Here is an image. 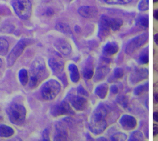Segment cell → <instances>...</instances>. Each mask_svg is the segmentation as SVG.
<instances>
[{"label": "cell", "mask_w": 158, "mask_h": 141, "mask_svg": "<svg viewBox=\"0 0 158 141\" xmlns=\"http://www.w3.org/2000/svg\"><path fill=\"white\" fill-rule=\"evenodd\" d=\"M107 114V109L102 103L98 105L93 111L89 124V128L93 134H99L105 131L107 127L105 117Z\"/></svg>", "instance_id": "obj_1"}, {"label": "cell", "mask_w": 158, "mask_h": 141, "mask_svg": "<svg viewBox=\"0 0 158 141\" xmlns=\"http://www.w3.org/2000/svg\"><path fill=\"white\" fill-rule=\"evenodd\" d=\"M30 74L29 86L31 88H35L46 76V65L42 58L38 57L33 62Z\"/></svg>", "instance_id": "obj_2"}, {"label": "cell", "mask_w": 158, "mask_h": 141, "mask_svg": "<svg viewBox=\"0 0 158 141\" xmlns=\"http://www.w3.org/2000/svg\"><path fill=\"white\" fill-rule=\"evenodd\" d=\"M12 6L19 18L26 20L31 16L32 7L30 0H12Z\"/></svg>", "instance_id": "obj_3"}, {"label": "cell", "mask_w": 158, "mask_h": 141, "mask_svg": "<svg viewBox=\"0 0 158 141\" xmlns=\"http://www.w3.org/2000/svg\"><path fill=\"white\" fill-rule=\"evenodd\" d=\"M9 118L11 123L16 125L22 124L25 119V108L20 104H12L7 110Z\"/></svg>", "instance_id": "obj_4"}, {"label": "cell", "mask_w": 158, "mask_h": 141, "mask_svg": "<svg viewBox=\"0 0 158 141\" xmlns=\"http://www.w3.org/2000/svg\"><path fill=\"white\" fill-rule=\"evenodd\" d=\"M33 42L31 39H22L14 47L7 58V66L8 67L12 66L19 57L22 54L24 49L29 44Z\"/></svg>", "instance_id": "obj_5"}, {"label": "cell", "mask_w": 158, "mask_h": 141, "mask_svg": "<svg viewBox=\"0 0 158 141\" xmlns=\"http://www.w3.org/2000/svg\"><path fill=\"white\" fill-rule=\"evenodd\" d=\"M60 90V83L54 79L46 81L41 87V95L45 100H52L59 94Z\"/></svg>", "instance_id": "obj_6"}, {"label": "cell", "mask_w": 158, "mask_h": 141, "mask_svg": "<svg viewBox=\"0 0 158 141\" xmlns=\"http://www.w3.org/2000/svg\"><path fill=\"white\" fill-rule=\"evenodd\" d=\"M148 33L144 32L130 39L125 47V52L130 54L141 47L148 39Z\"/></svg>", "instance_id": "obj_7"}, {"label": "cell", "mask_w": 158, "mask_h": 141, "mask_svg": "<svg viewBox=\"0 0 158 141\" xmlns=\"http://www.w3.org/2000/svg\"><path fill=\"white\" fill-rule=\"evenodd\" d=\"M51 115L54 116H58L64 115L73 114V111L70 107L69 103L64 100L60 104L54 106L51 108Z\"/></svg>", "instance_id": "obj_8"}, {"label": "cell", "mask_w": 158, "mask_h": 141, "mask_svg": "<svg viewBox=\"0 0 158 141\" xmlns=\"http://www.w3.org/2000/svg\"><path fill=\"white\" fill-rule=\"evenodd\" d=\"M110 28V18L106 15H102L99 22L98 36L101 39L105 38L109 34Z\"/></svg>", "instance_id": "obj_9"}, {"label": "cell", "mask_w": 158, "mask_h": 141, "mask_svg": "<svg viewBox=\"0 0 158 141\" xmlns=\"http://www.w3.org/2000/svg\"><path fill=\"white\" fill-rule=\"evenodd\" d=\"M119 123L123 129L130 131L136 127L137 121L134 116L129 115H123L120 118Z\"/></svg>", "instance_id": "obj_10"}, {"label": "cell", "mask_w": 158, "mask_h": 141, "mask_svg": "<svg viewBox=\"0 0 158 141\" xmlns=\"http://www.w3.org/2000/svg\"><path fill=\"white\" fill-rule=\"evenodd\" d=\"M70 102L72 107L79 111L85 110L88 104L87 100L80 95L71 96L70 97Z\"/></svg>", "instance_id": "obj_11"}, {"label": "cell", "mask_w": 158, "mask_h": 141, "mask_svg": "<svg viewBox=\"0 0 158 141\" xmlns=\"http://www.w3.org/2000/svg\"><path fill=\"white\" fill-rule=\"evenodd\" d=\"M55 48L62 54L64 55H68L70 54L72 47L69 42L64 39H58L54 42Z\"/></svg>", "instance_id": "obj_12"}, {"label": "cell", "mask_w": 158, "mask_h": 141, "mask_svg": "<svg viewBox=\"0 0 158 141\" xmlns=\"http://www.w3.org/2000/svg\"><path fill=\"white\" fill-rule=\"evenodd\" d=\"M56 131L54 134V140H66L68 137V132L66 127L62 123H57L56 124Z\"/></svg>", "instance_id": "obj_13"}, {"label": "cell", "mask_w": 158, "mask_h": 141, "mask_svg": "<svg viewBox=\"0 0 158 141\" xmlns=\"http://www.w3.org/2000/svg\"><path fill=\"white\" fill-rule=\"evenodd\" d=\"M78 14L86 18H91L96 17L98 14V10L93 6H85L80 7L78 10Z\"/></svg>", "instance_id": "obj_14"}, {"label": "cell", "mask_w": 158, "mask_h": 141, "mask_svg": "<svg viewBox=\"0 0 158 141\" xmlns=\"http://www.w3.org/2000/svg\"><path fill=\"white\" fill-rule=\"evenodd\" d=\"M148 77V70L146 68H141L135 71L130 75V81L132 83H136Z\"/></svg>", "instance_id": "obj_15"}, {"label": "cell", "mask_w": 158, "mask_h": 141, "mask_svg": "<svg viewBox=\"0 0 158 141\" xmlns=\"http://www.w3.org/2000/svg\"><path fill=\"white\" fill-rule=\"evenodd\" d=\"M48 64L52 71L56 74L61 73L64 68L63 61L56 58H50L49 60Z\"/></svg>", "instance_id": "obj_16"}, {"label": "cell", "mask_w": 158, "mask_h": 141, "mask_svg": "<svg viewBox=\"0 0 158 141\" xmlns=\"http://www.w3.org/2000/svg\"><path fill=\"white\" fill-rule=\"evenodd\" d=\"M119 47L115 42H109L103 47V54L106 55H112L117 53Z\"/></svg>", "instance_id": "obj_17"}, {"label": "cell", "mask_w": 158, "mask_h": 141, "mask_svg": "<svg viewBox=\"0 0 158 141\" xmlns=\"http://www.w3.org/2000/svg\"><path fill=\"white\" fill-rule=\"evenodd\" d=\"M109 86L106 83H102L98 85L95 89V94L101 99H104L107 94Z\"/></svg>", "instance_id": "obj_18"}, {"label": "cell", "mask_w": 158, "mask_h": 141, "mask_svg": "<svg viewBox=\"0 0 158 141\" xmlns=\"http://www.w3.org/2000/svg\"><path fill=\"white\" fill-rule=\"evenodd\" d=\"M110 69L106 66H102L98 68L94 76V81L97 82L103 79V78H104V77L107 75Z\"/></svg>", "instance_id": "obj_19"}, {"label": "cell", "mask_w": 158, "mask_h": 141, "mask_svg": "<svg viewBox=\"0 0 158 141\" xmlns=\"http://www.w3.org/2000/svg\"><path fill=\"white\" fill-rule=\"evenodd\" d=\"M69 70L70 71V77L72 81L74 83L78 82L80 79V75L77 66L75 64H70Z\"/></svg>", "instance_id": "obj_20"}, {"label": "cell", "mask_w": 158, "mask_h": 141, "mask_svg": "<svg viewBox=\"0 0 158 141\" xmlns=\"http://www.w3.org/2000/svg\"><path fill=\"white\" fill-rule=\"evenodd\" d=\"M14 133V130L12 127L7 125H1L0 126V137H8L12 135Z\"/></svg>", "instance_id": "obj_21"}, {"label": "cell", "mask_w": 158, "mask_h": 141, "mask_svg": "<svg viewBox=\"0 0 158 141\" xmlns=\"http://www.w3.org/2000/svg\"><path fill=\"white\" fill-rule=\"evenodd\" d=\"M123 24V20L119 18H110V27L113 31L118 30Z\"/></svg>", "instance_id": "obj_22"}, {"label": "cell", "mask_w": 158, "mask_h": 141, "mask_svg": "<svg viewBox=\"0 0 158 141\" xmlns=\"http://www.w3.org/2000/svg\"><path fill=\"white\" fill-rule=\"evenodd\" d=\"M56 29L63 33H65V34H71L72 31L70 30V26L64 23H58L56 24V26H55Z\"/></svg>", "instance_id": "obj_23"}, {"label": "cell", "mask_w": 158, "mask_h": 141, "mask_svg": "<svg viewBox=\"0 0 158 141\" xmlns=\"http://www.w3.org/2000/svg\"><path fill=\"white\" fill-rule=\"evenodd\" d=\"M9 49V43L6 39L0 37V55L7 54Z\"/></svg>", "instance_id": "obj_24"}, {"label": "cell", "mask_w": 158, "mask_h": 141, "mask_svg": "<svg viewBox=\"0 0 158 141\" xmlns=\"http://www.w3.org/2000/svg\"><path fill=\"white\" fill-rule=\"evenodd\" d=\"M28 72H27V71L25 69L23 68V69H21L19 71V80H20V83L23 86H25V85H26L27 84L28 81Z\"/></svg>", "instance_id": "obj_25"}, {"label": "cell", "mask_w": 158, "mask_h": 141, "mask_svg": "<svg viewBox=\"0 0 158 141\" xmlns=\"http://www.w3.org/2000/svg\"><path fill=\"white\" fill-rule=\"evenodd\" d=\"M148 87H149V84L148 82L144 84H141L139 85L137 87H136L133 91L134 94L135 95H139L141 94L143 92L148 91Z\"/></svg>", "instance_id": "obj_26"}, {"label": "cell", "mask_w": 158, "mask_h": 141, "mask_svg": "<svg viewBox=\"0 0 158 141\" xmlns=\"http://www.w3.org/2000/svg\"><path fill=\"white\" fill-rule=\"evenodd\" d=\"M128 140H143L144 136L143 133L139 131H135L131 134Z\"/></svg>", "instance_id": "obj_27"}, {"label": "cell", "mask_w": 158, "mask_h": 141, "mask_svg": "<svg viewBox=\"0 0 158 141\" xmlns=\"http://www.w3.org/2000/svg\"><path fill=\"white\" fill-rule=\"evenodd\" d=\"M148 48L146 47L144 49V51L140 54L139 57V61L142 64H147L149 62V55H148Z\"/></svg>", "instance_id": "obj_28"}, {"label": "cell", "mask_w": 158, "mask_h": 141, "mask_svg": "<svg viewBox=\"0 0 158 141\" xmlns=\"http://www.w3.org/2000/svg\"><path fill=\"white\" fill-rule=\"evenodd\" d=\"M116 101L118 103H119L123 108H126L128 106V100L125 95H118L117 97Z\"/></svg>", "instance_id": "obj_29"}, {"label": "cell", "mask_w": 158, "mask_h": 141, "mask_svg": "<svg viewBox=\"0 0 158 141\" xmlns=\"http://www.w3.org/2000/svg\"><path fill=\"white\" fill-rule=\"evenodd\" d=\"M127 136L123 132H117L111 136L110 139L112 140H126Z\"/></svg>", "instance_id": "obj_30"}, {"label": "cell", "mask_w": 158, "mask_h": 141, "mask_svg": "<svg viewBox=\"0 0 158 141\" xmlns=\"http://www.w3.org/2000/svg\"><path fill=\"white\" fill-rule=\"evenodd\" d=\"M138 8L141 11H146L149 9V0H141Z\"/></svg>", "instance_id": "obj_31"}, {"label": "cell", "mask_w": 158, "mask_h": 141, "mask_svg": "<svg viewBox=\"0 0 158 141\" xmlns=\"http://www.w3.org/2000/svg\"><path fill=\"white\" fill-rule=\"evenodd\" d=\"M108 4H125L131 2L132 0H103Z\"/></svg>", "instance_id": "obj_32"}, {"label": "cell", "mask_w": 158, "mask_h": 141, "mask_svg": "<svg viewBox=\"0 0 158 141\" xmlns=\"http://www.w3.org/2000/svg\"><path fill=\"white\" fill-rule=\"evenodd\" d=\"M139 22L140 25L144 27H148L149 26V17L148 15L145 14L143 15H141L139 18Z\"/></svg>", "instance_id": "obj_33"}, {"label": "cell", "mask_w": 158, "mask_h": 141, "mask_svg": "<svg viewBox=\"0 0 158 141\" xmlns=\"http://www.w3.org/2000/svg\"><path fill=\"white\" fill-rule=\"evenodd\" d=\"M93 71L91 68H86L83 71V77L86 79H89L93 77Z\"/></svg>", "instance_id": "obj_34"}, {"label": "cell", "mask_w": 158, "mask_h": 141, "mask_svg": "<svg viewBox=\"0 0 158 141\" xmlns=\"http://www.w3.org/2000/svg\"><path fill=\"white\" fill-rule=\"evenodd\" d=\"M123 75V70L121 68H115L114 71V76L116 78H122Z\"/></svg>", "instance_id": "obj_35"}, {"label": "cell", "mask_w": 158, "mask_h": 141, "mask_svg": "<svg viewBox=\"0 0 158 141\" xmlns=\"http://www.w3.org/2000/svg\"><path fill=\"white\" fill-rule=\"evenodd\" d=\"M77 92L78 94V95H84V96H88V92L87 91L81 86H79L77 88Z\"/></svg>", "instance_id": "obj_36"}, {"label": "cell", "mask_w": 158, "mask_h": 141, "mask_svg": "<svg viewBox=\"0 0 158 141\" xmlns=\"http://www.w3.org/2000/svg\"><path fill=\"white\" fill-rule=\"evenodd\" d=\"M42 137H43V140H45V141H48L49 140V131L46 129L43 131V134H42Z\"/></svg>", "instance_id": "obj_37"}, {"label": "cell", "mask_w": 158, "mask_h": 141, "mask_svg": "<svg viewBox=\"0 0 158 141\" xmlns=\"http://www.w3.org/2000/svg\"><path fill=\"white\" fill-rule=\"evenodd\" d=\"M12 25H6L3 28H2V31H3V32H10V31H12L13 30V28H14V27H10V28H9L10 26H11Z\"/></svg>", "instance_id": "obj_38"}, {"label": "cell", "mask_w": 158, "mask_h": 141, "mask_svg": "<svg viewBox=\"0 0 158 141\" xmlns=\"http://www.w3.org/2000/svg\"><path fill=\"white\" fill-rule=\"evenodd\" d=\"M110 91L112 94H117L118 92V89L116 85L114 84L110 86Z\"/></svg>", "instance_id": "obj_39"}, {"label": "cell", "mask_w": 158, "mask_h": 141, "mask_svg": "<svg viewBox=\"0 0 158 141\" xmlns=\"http://www.w3.org/2000/svg\"><path fill=\"white\" fill-rule=\"evenodd\" d=\"M158 134V125L154 124H153V136H156Z\"/></svg>", "instance_id": "obj_40"}, {"label": "cell", "mask_w": 158, "mask_h": 141, "mask_svg": "<svg viewBox=\"0 0 158 141\" xmlns=\"http://www.w3.org/2000/svg\"><path fill=\"white\" fill-rule=\"evenodd\" d=\"M153 119L156 121L158 122V112L155 111L153 113Z\"/></svg>", "instance_id": "obj_41"}, {"label": "cell", "mask_w": 158, "mask_h": 141, "mask_svg": "<svg viewBox=\"0 0 158 141\" xmlns=\"http://www.w3.org/2000/svg\"><path fill=\"white\" fill-rule=\"evenodd\" d=\"M153 16L155 19L158 20V9H156L153 12Z\"/></svg>", "instance_id": "obj_42"}, {"label": "cell", "mask_w": 158, "mask_h": 141, "mask_svg": "<svg viewBox=\"0 0 158 141\" xmlns=\"http://www.w3.org/2000/svg\"><path fill=\"white\" fill-rule=\"evenodd\" d=\"M46 14L48 15H52L54 14V11L52 9H48L46 10Z\"/></svg>", "instance_id": "obj_43"}, {"label": "cell", "mask_w": 158, "mask_h": 141, "mask_svg": "<svg viewBox=\"0 0 158 141\" xmlns=\"http://www.w3.org/2000/svg\"><path fill=\"white\" fill-rule=\"evenodd\" d=\"M154 41L155 43L158 46V33H156L154 36Z\"/></svg>", "instance_id": "obj_44"}, {"label": "cell", "mask_w": 158, "mask_h": 141, "mask_svg": "<svg viewBox=\"0 0 158 141\" xmlns=\"http://www.w3.org/2000/svg\"><path fill=\"white\" fill-rule=\"evenodd\" d=\"M154 99L156 100V101L157 102H158V93H156L155 95H154Z\"/></svg>", "instance_id": "obj_45"}, {"label": "cell", "mask_w": 158, "mask_h": 141, "mask_svg": "<svg viewBox=\"0 0 158 141\" xmlns=\"http://www.w3.org/2000/svg\"><path fill=\"white\" fill-rule=\"evenodd\" d=\"M2 62L1 59L0 58V68H1V66H2Z\"/></svg>", "instance_id": "obj_46"}, {"label": "cell", "mask_w": 158, "mask_h": 141, "mask_svg": "<svg viewBox=\"0 0 158 141\" xmlns=\"http://www.w3.org/2000/svg\"><path fill=\"white\" fill-rule=\"evenodd\" d=\"M153 2H154V3L158 2V0H153Z\"/></svg>", "instance_id": "obj_47"}, {"label": "cell", "mask_w": 158, "mask_h": 141, "mask_svg": "<svg viewBox=\"0 0 158 141\" xmlns=\"http://www.w3.org/2000/svg\"><path fill=\"white\" fill-rule=\"evenodd\" d=\"M98 140H106V139H98Z\"/></svg>", "instance_id": "obj_48"}]
</instances>
